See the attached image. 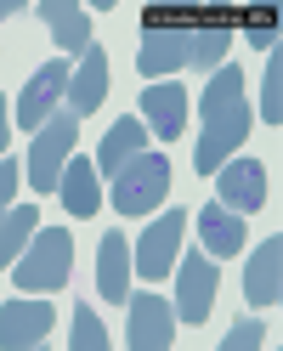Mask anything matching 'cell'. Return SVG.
I'll use <instances>...</instances> for the list:
<instances>
[{"label":"cell","instance_id":"cell-6","mask_svg":"<svg viewBox=\"0 0 283 351\" xmlns=\"http://www.w3.org/2000/svg\"><path fill=\"white\" fill-rule=\"evenodd\" d=\"M210 300H215V255L193 250V255L176 261V317L182 323H204Z\"/></svg>","mask_w":283,"mask_h":351},{"label":"cell","instance_id":"cell-21","mask_svg":"<svg viewBox=\"0 0 283 351\" xmlns=\"http://www.w3.org/2000/svg\"><path fill=\"white\" fill-rule=\"evenodd\" d=\"M260 119L283 125V40L267 51V85H260Z\"/></svg>","mask_w":283,"mask_h":351},{"label":"cell","instance_id":"cell-25","mask_svg":"<svg viewBox=\"0 0 283 351\" xmlns=\"http://www.w3.org/2000/svg\"><path fill=\"white\" fill-rule=\"evenodd\" d=\"M17 182H23V165H17L12 153H6V159H0V204H6V210H12V193H17Z\"/></svg>","mask_w":283,"mask_h":351},{"label":"cell","instance_id":"cell-8","mask_svg":"<svg viewBox=\"0 0 283 351\" xmlns=\"http://www.w3.org/2000/svg\"><path fill=\"white\" fill-rule=\"evenodd\" d=\"M69 85H74V69H69V62H62V57L46 62V69L23 85V97H17V125H23V130H40V125L51 119L57 102H69Z\"/></svg>","mask_w":283,"mask_h":351},{"label":"cell","instance_id":"cell-15","mask_svg":"<svg viewBox=\"0 0 283 351\" xmlns=\"http://www.w3.org/2000/svg\"><path fill=\"white\" fill-rule=\"evenodd\" d=\"M147 130H153V125H142L136 114H130V119H119L114 130H108V136H102V153H97V170L108 176V182H114V176L130 165V159H142V153H147Z\"/></svg>","mask_w":283,"mask_h":351},{"label":"cell","instance_id":"cell-14","mask_svg":"<svg viewBox=\"0 0 283 351\" xmlns=\"http://www.w3.org/2000/svg\"><path fill=\"white\" fill-rule=\"evenodd\" d=\"M130 238L125 232H102V250H97V289L102 300H130Z\"/></svg>","mask_w":283,"mask_h":351},{"label":"cell","instance_id":"cell-5","mask_svg":"<svg viewBox=\"0 0 283 351\" xmlns=\"http://www.w3.org/2000/svg\"><path fill=\"white\" fill-rule=\"evenodd\" d=\"M249 102L238 97V102H227V108H215V114H204V130H199V147H193V165H199V176H215L232 153H238V142L249 136Z\"/></svg>","mask_w":283,"mask_h":351},{"label":"cell","instance_id":"cell-1","mask_svg":"<svg viewBox=\"0 0 283 351\" xmlns=\"http://www.w3.org/2000/svg\"><path fill=\"white\" fill-rule=\"evenodd\" d=\"M227 57V29H147L142 51H136V69L142 80H164L176 69H215V62Z\"/></svg>","mask_w":283,"mask_h":351},{"label":"cell","instance_id":"cell-17","mask_svg":"<svg viewBox=\"0 0 283 351\" xmlns=\"http://www.w3.org/2000/svg\"><path fill=\"white\" fill-rule=\"evenodd\" d=\"M199 238H204V250L215 261H227V255L244 250V221H238V210H227L221 199H215V204L199 210Z\"/></svg>","mask_w":283,"mask_h":351},{"label":"cell","instance_id":"cell-24","mask_svg":"<svg viewBox=\"0 0 283 351\" xmlns=\"http://www.w3.org/2000/svg\"><path fill=\"white\" fill-rule=\"evenodd\" d=\"M249 40H255L260 51H272V46H278V23H272V12H255V17H249Z\"/></svg>","mask_w":283,"mask_h":351},{"label":"cell","instance_id":"cell-2","mask_svg":"<svg viewBox=\"0 0 283 351\" xmlns=\"http://www.w3.org/2000/svg\"><path fill=\"white\" fill-rule=\"evenodd\" d=\"M69 267H74V238L62 227H40L34 244L23 250V261L6 267V272H12L17 289H62V283H69Z\"/></svg>","mask_w":283,"mask_h":351},{"label":"cell","instance_id":"cell-18","mask_svg":"<svg viewBox=\"0 0 283 351\" xmlns=\"http://www.w3.org/2000/svg\"><path fill=\"white\" fill-rule=\"evenodd\" d=\"M40 17H46V29L57 34V46H62V51H74V57H91V51H97V40H91V17H85L79 6L46 0V6H40Z\"/></svg>","mask_w":283,"mask_h":351},{"label":"cell","instance_id":"cell-11","mask_svg":"<svg viewBox=\"0 0 283 351\" xmlns=\"http://www.w3.org/2000/svg\"><path fill=\"white\" fill-rule=\"evenodd\" d=\"M215 187H221V204L238 215L267 204V170H260V159H227L215 170Z\"/></svg>","mask_w":283,"mask_h":351},{"label":"cell","instance_id":"cell-22","mask_svg":"<svg viewBox=\"0 0 283 351\" xmlns=\"http://www.w3.org/2000/svg\"><path fill=\"white\" fill-rule=\"evenodd\" d=\"M74 351H108V328L91 306H74V335H69Z\"/></svg>","mask_w":283,"mask_h":351},{"label":"cell","instance_id":"cell-19","mask_svg":"<svg viewBox=\"0 0 283 351\" xmlns=\"http://www.w3.org/2000/svg\"><path fill=\"white\" fill-rule=\"evenodd\" d=\"M102 97H108V62H102V51H91V57H79V69H74V85H69V114H97L102 108Z\"/></svg>","mask_w":283,"mask_h":351},{"label":"cell","instance_id":"cell-9","mask_svg":"<svg viewBox=\"0 0 283 351\" xmlns=\"http://www.w3.org/2000/svg\"><path fill=\"white\" fill-rule=\"evenodd\" d=\"M130 351H164L176 340V306L159 295H136L130 300V328H125Z\"/></svg>","mask_w":283,"mask_h":351},{"label":"cell","instance_id":"cell-4","mask_svg":"<svg viewBox=\"0 0 283 351\" xmlns=\"http://www.w3.org/2000/svg\"><path fill=\"white\" fill-rule=\"evenodd\" d=\"M164 193H170V159H164V153H142V159H130V165L114 176V210H119V215L159 210Z\"/></svg>","mask_w":283,"mask_h":351},{"label":"cell","instance_id":"cell-12","mask_svg":"<svg viewBox=\"0 0 283 351\" xmlns=\"http://www.w3.org/2000/svg\"><path fill=\"white\" fill-rule=\"evenodd\" d=\"M51 335V306L40 300H6L0 306V346L6 351H29Z\"/></svg>","mask_w":283,"mask_h":351},{"label":"cell","instance_id":"cell-7","mask_svg":"<svg viewBox=\"0 0 283 351\" xmlns=\"http://www.w3.org/2000/svg\"><path fill=\"white\" fill-rule=\"evenodd\" d=\"M182 232H187V210H164L159 221L142 232V244H136V272H142L147 283L176 272V255H182Z\"/></svg>","mask_w":283,"mask_h":351},{"label":"cell","instance_id":"cell-23","mask_svg":"<svg viewBox=\"0 0 283 351\" xmlns=\"http://www.w3.org/2000/svg\"><path fill=\"white\" fill-rule=\"evenodd\" d=\"M260 340H267V328H260V317H244V323H232L227 335H221V346H227V351H255Z\"/></svg>","mask_w":283,"mask_h":351},{"label":"cell","instance_id":"cell-20","mask_svg":"<svg viewBox=\"0 0 283 351\" xmlns=\"http://www.w3.org/2000/svg\"><path fill=\"white\" fill-rule=\"evenodd\" d=\"M34 221H40V215L29 204H12L6 210V227H0V267H17V261H23V250L34 244V232H40Z\"/></svg>","mask_w":283,"mask_h":351},{"label":"cell","instance_id":"cell-3","mask_svg":"<svg viewBox=\"0 0 283 351\" xmlns=\"http://www.w3.org/2000/svg\"><path fill=\"white\" fill-rule=\"evenodd\" d=\"M74 136H79V114H69V108H57V114L34 130V153H29V182H34V193H57V187H62Z\"/></svg>","mask_w":283,"mask_h":351},{"label":"cell","instance_id":"cell-13","mask_svg":"<svg viewBox=\"0 0 283 351\" xmlns=\"http://www.w3.org/2000/svg\"><path fill=\"white\" fill-rule=\"evenodd\" d=\"M142 114L153 125V136L176 142L187 130V85H142Z\"/></svg>","mask_w":283,"mask_h":351},{"label":"cell","instance_id":"cell-10","mask_svg":"<svg viewBox=\"0 0 283 351\" xmlns=\"http://www.w3.org/2000/svg\"><path fill=\"white\" fill-rule=\"evenodd\" d=\"M244 300L249 306H278L283 300V238H260L244 267Z\"/></svg>","mask_w":283,"mask_h":351},{"label":"cell","instance_id":"cell-16","mask_svg":"<svg viewBox=\"0 0 283 351\" xmlns=\"http://www.w3.org/2000/svg\"><path fill=\"white\" fill-rule=\"evenodd\" d=\"M57 193H62V210L69 215H97L102 210V170H97V159H69Z\"/></svg>","mask_w":283,"mask_h":351}]
</instances>
